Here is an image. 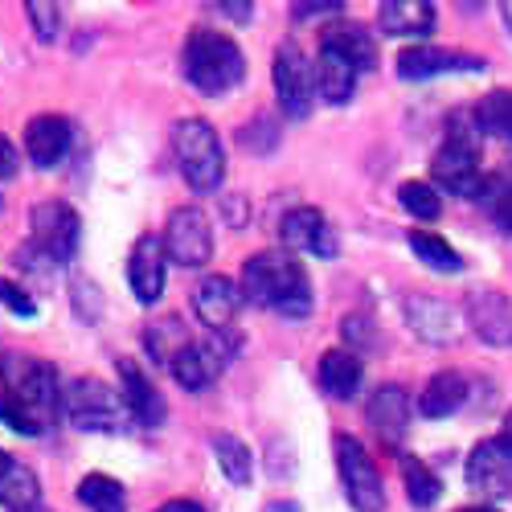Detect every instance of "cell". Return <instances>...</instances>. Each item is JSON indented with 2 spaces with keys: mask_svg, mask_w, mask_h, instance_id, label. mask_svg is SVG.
<instances>
[{
  "mask_svg": "<svg viewBox=\"0 0 512 512\" xmlns=\"http://www.w3.org/2000/svg\"><path fill=\"white\" fill-rule=\"evenodd\" d=\"M320 54H332L361 74V70L377 66V37H373V29H365L357 21H336L320 37Z\"/></svg>",
  "mask_w": 512,
  "mask_h": 512,
  "instance_id": "18",
  "label": "cell"
},
{
  "mask_svg": "<svg viewBox=\"0 0 512 512\" xmlns=\"http://www.w3.org/2000/svg\"><path fill=\"white\" fill-rule=\"evenodd\" d=\"M472 123L480 136H492L500 144H512V91H488L472 107Z\"/></svg>",
  "mask_w": 512,
  "mask_h": 512,
  "instance_id": "27",
  "label": "cell"
},
{
  "mask_svg": "<svg viewBox=\"0 0 512 512\" xmlns=\"http://www.w3.org/2000/svg\"><path fill=\"white\" fill-rule=\"evenodd\" d=\"M406 324L414 336L431 340V345H451L455 340V308L447 300H435V295H406L402 300Z\"/></svg>",
  "mask_w": 512,
  "mask_h": 512,
  "instance_id": "20",
  "label": "cell"
},
{
  "mask_svg": "<svg viewBox=\"0 0 512 512\" xmlns=\"http://www.w3.org/2000/svg\"><path fill=\"white\" fill-rule=\"evenodd\" d=\"M0 504H5L9 512H33L41 504V484L37 476L29 472L25 463H9L5 476H0Z\"/></svg>",
  "mask_w": 512,
  "mask_h": 512,
  "instance_id": "29",
  "label": "cell"
},
{
  "mask_svg": "<svg viewBox=\"0 0 512 512\" xmlns=\"http://www.w3.org/2000/svg\"><path fill=\"white\" fill-rule=\"evenodd\" d=\"M9 177H17V148L0 136V181H9Z\"/></svg>",
  "mask_w": 512,
  "mask_h": 512,
  "instance_id": "42",
  "label": "cell"
},
{
  "mask_svg": "<svg viewBox=\"0 0 512 512\" xmlns=\"http://www.w3.org/2000/svg\"><path fill=\"white\" fill-rule=\"evenodd\" d=\"M238 291H242V304H259L283 320H308L316 308L308 271L287 250H263L246 259Z\"/></svg>",
  "mask_w": 512,
  "mask_h": 512,
  "instance_id": "1",
  "label": "cell"
},
{
  "mask_svg": "<svg viewBox=\"0 0 512 512\" xmlns=\"http://www.w3.org/2000/svg\"><path fill=\"white\" fill-rule=\"evenodd\" d=\"M467 488L488 500L512 496V443L504 435L476 443V451L467 455Z\"/></svg>",
  "mask_w": 512,
  "mask_h": 512,
  "instance_id": "11",
  "label": "cell"
},
{
  "mask_svg": "<svg viewBox=\"0 0 512 512\" xmlns=\"http://www.w3.org/2000/svg\"><path fill=\"white\" fill-rule=\"evenodd\" d=\"M410 250L418 254V259L431 267V271H443V275H459L463 271V259H459V250L439 238V234H426V230H410Z\"/></svg>",
  "mask_w": 512,
  "mask_h": 512,
  "instance_id": "32",
  "label": "cell"
},
{
  "mask_svg": "<svg viewBox=\"0 0 512 512\" xmlns=\"http://www.w3.org/2000/svg\"><path fill=\"white\" fill-rule=\"evenodd\" d=\"M332 447H336V472H340V484H345V500L357 512H386L381 472H377V463L369 459V451L361 447V439L336 435Z\"/></svg>",
  "mask_w": 512,
  "mask_h": 512,
  "instance_id": "8",
  "label": "cell"
},
{
  "mask_svg": "<svg viewBox=\"0 0 512 512\" xmlns=\"http://www.w3.org/2000/svg\"><path fill=\"white\" fill-rule=\"evenodd\" d=\"M484 58L459 54V50H435V46H414L398 54V78L406 82H426L443 74H484Z\"/></svg>",
  "mask_w": 512,
  "mask_h": 512,
  "instance_id": "13",
  "label": "cell"
},
{
  "mask_svg": "<svg viewBox=\"0 0 512 512\" xmlns=\"http://www.w3.org/2000/svg\"><path fill=\"white\" fill-rule=\"evenodd\" d=\"M312 87L320 91V99H324V103L345 107V103L353 99V91H357V70H353V66H345L340 58H332V54H320L316 74H312Z\"/></svg>",
  "mask_w": 512,
  "mask_h": 512,
  "instance_id": "26",
  "label": "cell"
},
{
  "mask_svg": "<svg viewBox=\"0 0 512 512\" xmlns=\"http://www.w3.org/2000/svg\"><path fill=\"white\" fill-rule=\"evenodd\" d=\"M340 336L349 340V353H357V357H361V349L377 345V336H373L369 320H361V316H345V320H340Z\"/></svg>",
  "mask_w": 512,
  "mask_h": 512,
  "instance_id": "40",
  "label": "cell"
},
{
  "mask_svg": "<svg viewBox=\"0 0 512 512\" xmlns=\"http://www.w3.org/2000/svg\"><path fill=\"white\" fill-rule=\"evenodd\" d=\"M0 308H9V312H13V316H21V320L37 316V304H33V295H29L25 287L9 283V279H0Z\"/></svg>",
  "mask_w": 512,
  "mask_h": 512,
  "instance_id": "39",
  "label": "cell"
},
{
  "mask_svg": "<svg viewBox=\"0 0 512 512\" xmlns=\"http://www.w3.org/2000/svg\"><path fill=\"white\" fill-rule=\"evenodd\" d=\"M377 25L386 37H431L435 5L431 0H386V5L377 9Z\"/></svg>",
  "mask_w": 512,
  "mask_h": 512,
  "instance_id": "21",
  "label": "cell"
},
{
  "mask_svg": "<svg viewBox=\"0 0 512 512\" xmlns=\"http://www.w3.org/2000/svg\"><path fill=\"white\" fill-rule=\"evenodd\" d=\"M33 512H41V508H33Z\"/></svg>",
  "mask_w": 512,
  "mask_h": 512,
  "instance_id": "50",
  "label": "cell"
},
{
  "mask_svg": "<svg viewBox=\"0 0 512 512\" xmlns=\"http://www.w3.org/2000/svg\"><path fill=\"white\" fill-rule=\"evenodd\" d=\"M279 238L291 246V250H304L312 259H336V234L328 226V218L312 205H295L283 213L279 222Z\"/></svg>",
  "mask_w": 512,
  "mask_h": 512,
  "instance_id": "14",
  "label": "cell"
},
{
  "mask_svg": "<svg viewBox=\"0 0 512 512\" xmlns=\"http://www.w3.org/2000/svg\"><path fill=\"white\" fill-rule=\"evenodd\" d=\"M267 512H300V504H271Z\"/></svg>",
  "mask_w": 512,
  "mask_h": 512,
  "instance_id": "46",
  "label": "cell"
},
{
  "mask_svg": "<svg viewBox=\"0 0 512 512\" xmlns=\"http://www.w3.org/2000/svg\"><path fill=\"white\" fill-rule=\"evenodd\" d=\"M398 201H402V209L410 213V218H418V222H435L443 213V197L435 193V185H426V181H406L398 189Z\"/></svg>",
  "mask_w": 512,
  "mask_h": 512,
  "instance_id": "35",
  "label": "cell"
},
{
  "mask_svg": "<svg viewBox=\"0 0 512 512\" xmlns=\"http://www.w3.org/2000/svg\"><path fill=\"white\" fill-rule=\"evenodd\" d=\"M209 447H213V459H218V467L226 472V480H230V484L246 488V484L254 480V455H250V447H246L238 435L218 431V435L209 439Z\"/></svg>",
  "mask_w": 512,
  "mask_h": 512,
  "instance_id": "28",
  "label": "cell"
},
{
  "mask_svg": "<svg viewBox=\"0 0 512 512\" xmlns=\"http://www.w3.org/2000/svg\"><path fill=\"white\" fill-rule=\"evenodd\" d=\"M156 512H205L197 500H168V504H160Z\"/></svg>",
  "mask_w": 512,
  "mask_h": 512,
  "instance_id": "44",
  "label": "cell"
},
{
  "mask_svg": "<svg viewBox=\"0 0 512 512\" xmlns=\"http://www.w3.org/2000/svg\"><path fill=\"white\" fill-rule=\"evenodd\" d=\"M431 177L443 193H455V197H476L480 185H484V168H480V132L476 123L467 127L463 115L451 119V132L447 140L439 144L435 160H431Z\"/></svg>",
  "mask_w": 512,
  "mask_h": 512,
  "instance_id": "5",
  "label": "cell"
},
{
  "mask_svg": "<svg viewBox=\"0 0 512 512\" xmlns=\"http://www.w3.org/2000/svg\"><path fill=\"white\" fill-rule=\"evenodd\" d=\"M500 17H504V29L512 33V0H504V5H500Z\"/></svg>",
  "mask_w": 512,
  "mask_h": 512,
  "instance_id": "45",
  "label": "cell"
},
{
  "mask_svg": "<svg viewBox=\"0 0 512 512\" xmlns=\"http://www.w3.org/2000/svg\"><path fill=\"white\" fill-rule=\"evenodd\" d=\"M115 369H119V398H123L127 418L140 422V426H148V431H152V426H164L168 406H164L160 390L152 386V377H148L132 357H119Z\"/></svg>",
  "mask_w": 512,
  "mask_h": 512,
  "instance_id": "12",
  "label": "cell"
},
{
  "mask_svg": "<svg viewBox=\"0 0 512 512\" xmlns=\"http://www.w3.org/2000/svg\"><path fill=\"white\" fill-rule=\"evenodd\" d=\"M0 422L9 426V431L25 435V439H37V435H46V422H41L33 410H25L21 402H13L9 394H0Z\"/></svg>",
  "mask_w": 512,
  "mask_h": 512,
  "instance_id": "36",
  "label": "cell"
},
{
  "mask_svg": "<svg viewBox=\"0 0 512 512\" xmlns=\"http://www.w3.org/2000/svg\"><path fill=\"white\" fill-rule=\"evenodd\" d=\"M402 480H406V496L414 508H431L443 496V480L414 455H402Z\"/></svg>",
  "mask_w": 512,
  "mask_h": 512,
  "instance_id": "34",
  "label": "cell"
},
{
  "mask_svg": "<svg viewBox=\"0 0 512 512\" xmlns=\"http://www.w3.org/2000/svg\"><path fill=\"white\" fill-rule=\"evenodd\" d=\"M25 17H29L37 41H54L58 29H62V9L58 5H41V0H33V5H25Z\"/></svg>",
  "mask_w": 512,
  "mask_h": 512,
  "instance_id": "38",
  "label": "cell"
},
{
  "mask_svg": "<svg viewBox=\"0 0 512 512\" xmlns=\"http://www.w3.org/2000/svg\"><path fill=\"white\" fill-rule=\"evenodd\" d=\"M181 74L193 91L218 99L246 78V58L234 37H226L218 29H193L181 50Z\"/></svg>",
  "mask_w": 512,
  "mask_h": 512,
  "instance_id": "2",
  "label": "cell"
},
{
  "mask_svg": "<svg viewBox=\"0 0 512 512\" xmlns=\"http://www.w3.org/2000/svg\"><path fill=\"white\" fill-rule=\"evenodd\" d=\"M168 373H173L177 386H185L189 394H201V390L213 386V377L222 373V357L213 353L209 345H197V340H193L185 353H177V361L168 365Z\"/></svg>",
  "mask_w": 512,
  "mask_h": 512,
  "instance_id": "25",
  "label": "cell"
},
{
  "mask_svg": "<svg viewBox=\"0 0 512 512\" xmlns=\"http://www.w3.org/2000/svg\"><path fill=\"white\" fill-rule=\"evenodd\" d=\"M0 386L13 402H21L25 410H33L41 422H54V414L62 410V386H58V369L41 357L29 353H9L0 357Z\"/></svg>",
  "mask_w": 512,
  "mask_h": 512,
  "instance_id": "3",
  "label": "cell"
},
{
  "mask_svg": "<svg viewBox=\"0 0 512 512\" xmlns=\"http://www.w3.org/2000/svg\"><path fill=\"white\" fill-rule=\"evenodd\" d=\"M467 324H472V332L484 340V345H496V349H508L512 345V300L504 291H472L467 295Z\"/></svg>",
  "mask_w": 512,
  "mask_h": 512,
  "instance_id": "16",
  "label": "cell"
},
{
  "mask_svg": "<svg viewBox=\"0 0 512 512\" xmlns=\"http://www.w3.org/2000/svg\"><path fill=\"white\" fill-rule=\"evenodd\" d=\"M271 78H275V91H279V107L283 115L291 119H308L312 115V99H316V87H312V66L300 50V41H283L275 50V66H271Z\"/></svg>",
  "mask_w": 512,
  "mask_h": 512,
  "instance_id": "10",
  "label": "cell"
},
{
  "mask_svg": "<svg viewBox=\"0 0 512 512\" xmlns=\"http://www.w3.org/2000/svg\"><path fill=\"white\" fill-rule=\"evenodd\" d=\"M78 500L87 504L91 512H127V492L115 476H103V472H91L87 480L78 484Z\"/></svg>",
  "mask_w": 512,
  "mask_h": 512,
  "instance_id": "33",
  "label": "cell"
},
{
  "mask_svg": "<svg viewBox=\"0 0 512 512\" xmlns=\"http://www.w3.org/2000/svg\"><path fill=\"white\" fill-rule=\"evenodd\" d=\"M193 312L209 332H230L234 316L242 312V291L226 275H205L193 291Z\"/></svg>",
  "mask_w": 512,
  "mask_h": 512,
  "instance_id": "17",
  "label": "cell"
},
{
  "mask_svg": "<svg viewBox=\"0 0 512 512\" xmlns=\"http://www.w3.org/2000/svg\"><path fill=\"white\" fill-rule=\"evenodd\" d=\"M361 381H365V365H361L357 353H349V349H328V353L320 357V386H324L328 398H336V402L357 398Z\"/></svg>",
  "mask_w": 512,
  "mask_h": 512,
  "instance_id": "23",
  "label": "cell"
},
{
  "mask_svg": "<svg viewBox=\"0 0 512 512\" xmlns=\"http://www.w3.org/2000/svg\"><path fill=\"white\" fill-rule=\"evenodd\" d=\"M238 144L250 148V152H259V156H267V152L279 144V127H275V119H271V115H259L254 123H246L242 132H238Z\"/></svg>",
  "mask_w": 512,
  "mask_h": 512,
  "instance_id": "37",
  "label": "cell"
},
{
  "mask_svg": "<svg viewBox=\"0 0 512 512\" xmlns=\"http://www.w3.org/2000/svg\"><path fill=\"white\" fill-rule=\"evenodd\" d=\"M189 345H193V340H189V332H185V324L177 316H164V320H156L144 332V349H148V357L156 365H173L177 353H185Z\"/></svg>",
  "mask_w": 512,
  "mask_h": 512,
  "instance_id": "30",
  "label": "cell"
},
{
  "mask_svg": "<svg viewBox=\"0 0 512 512\" xmlns=\"http://www.w3.org/2000/svg\"><path fill=\"white\" fill-rule=\"evenodd\" d=\"M29 250L37 259H46V267H66L74 254H78V242H82V222L78 213L66 205V201H41L29 209Z\"/></svg>",
  "mask_w": 512,
  "mask_h": 512,
  "instance_id": "6",
  "label": "cell"
},
{
  "mask_svg": "<svg viewBox=\"0 0 512 512\" xmlns=\"http://www.w3.org/2000/svg\"><path fill=\"white\" fill-rule=\"evenodd\" d=\"M340 13H345L340 5H295V9H291L295 21H308V17H340Z\"/></svg>",
  "mask_w": 512,
  "mask_h": 512,
  "instance_id": "41",
  "label": "cell"
},
{
  "mask_svg": "<svg viewBox=\"0 0 512 512\" xmlns=\"http://www.w3.org/2000/svg\"><path fill=\"white\" fill-rule=\"evenodd\" d=\"M467 402V377L455 369H443L426 381V390L418 394V414L422 418H447Z\"/></svg>",
  "mask_w": 512,
  "mask_h": 512,
  "instance_id": "24",
  "label": "cell"
},
{
  "mask_svg": "<svg viewBox=\"0 0 512 512\" xmlns=\"http://www.w3.org/2000/svg\"><path fill=\"white\" fill-rule=\"evenodd\" d=\"M365 418L373 422V431L386 443H402V435L410 431V394L402 386H381L369 398Z\"/></svg>",
  "mask_w": 512,
  "mask_h": 512,
  "instance_id": "22",
  "label": "cell"
},
{
  "mask_svg": "<svg viewBox=\"0 0 512 512\" xmlns=\"http://www.w3.org/2000/svg\"><path fill=\"white\" fill-rule=\"evenodd\" d=\"M476 201L492 213V222L504 234H512V168H496V173H488L480 193H476Z\"/></svg>",
  "mask_w": 512,
  "mask_h": 512,
  "instance_id": "31",
  "label": "cell"
},
{
  "mask_svg": "<svg viewBox=\"0 0 512 512\" xmlns=\"http://www.w3.org/2000/svg\"><path fill=\"white\" fill-rule=\"evenodd\" d=\"M173 148H177V168L189 181L193 193H218L226 181V152L218 132L205 119H181L173 132Z\"/></svg>",
  "mask_w": 512,
  "mask_h": 512,
  "instance_id": "4",
  "label": "cell"
},
{
  "mask_svg": "<svg viewBox=\"0 0 512 512\" xmlns=\"http://www.w3.org/2000/svg\"><path fill=\"white\" fill-rule=\"evenodd\" d=\"M164 275H168V259H164L160 238L140 234L132 254H127V287H132V295L144 308H152L164 295Z\"/></svg>",
  "mask_w": 512,
  "mask_h": 512,
  "instance_id": "15",
  "label": "cell"
},
{
  "mask_svg": "<svg viewBox=\"0 0 512 512\" xmlns=\"http://www.w3.org/2000/svg\"><path fill=\"white\" fill-rule=\"evenodd\" d=\"M459 512H500V508H492V504H476V508H459Z\"/></svg>",
  "mask_w": 512,
  "mask_h": 512,
  "instance_id": "47",
  "label": "cell"
},
{
  "mask_svg": "<svg viewBox=\"0 0 512 512\" xmlns=\"http://www.w3.org/2000/svg\"><path fill=\"white\" fill-rule=\"evenodd\" d=\"M500 435H504V439H508V443H512V414H508V418H504V431H500Z\"/></svg>",
  "mask_w": 512,
  "mask_h": 512,
  "instance_id": "48",
  "label": "cell"
},
{
  "mask_svg": "<svg viewBox=\"0 0 512 512\" xmlns=\"http://www.w3.org/2000/svg\"><path fill=\"white\" fill-rule=\"evenodd\" d=\"M9 463H13V459H9L5 451H0V476H5V467H9Z\"/></svg>",
  "mask_w": 512,
  "mask_h": 512,
  "instance_id": "49",
  "label": "cell"
},
{
  "mask_svg": "<svg viewBox=\"0 0 512 512\" xmlns=\"http://www.w3.org/2000/svg\"><path fill=\"white\" fill-rule=\"evenodd\" d=\"M164 259H173L177 267H205L213 259V226H209V213L197 205H181L173 209V218L164 226Z\"/></svg>",
  "mask_w": 512,
  "mask_h": 512,
  "instance_id": "9",
  "label": "cell"
},
{
  "mask_svg": "<svg viewBox=\"0 0 512 512\" xmlns=\"http://www.w3.org/2000/svg\"><path fill=\"white\" fill-rule=\"evenodd\" d=\"M218 13L230 17V21H238V25H250L254 21V5H218Z\"/></svg>",
  "mask_w": 512,
  "mask_h": 512,
  "instance_id": "43",
  "label": "cell"
},
{
  "mask_svg": "<svg viewBox=\"0 0 512 512\" xmlns=\"http://www.w3.org/2000/svg\"><path fill=\"white\" fill-rule=\"evenodd\" d=\"M62 414L78 426V431H91V435H107L119 431V422L127 418L119 390H111L107 381L99 377H78L62 390Z\"/></svg>",
  "mask_w": 512,
  "mask_h": 512,
  "instance_id": "7",
  "label": "cell"
},
{
  "mask_svg": "<svg viewBox=\"0 0 512 512\" xmlns=\"http://www.w3.org/2000/svg\"><path fill=\"white\" fill-rule=\"evenodd\" d=\"M74 127L62 115H37L25 127V156L33 160V168H58L70 152Z\"/></svg>",
  "mask_w": 512,
  "mask_h": 512,
  "instance_id": "19",
  "label": "cell"
}]
</instances>
